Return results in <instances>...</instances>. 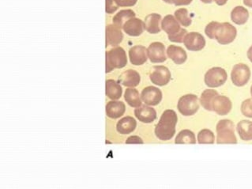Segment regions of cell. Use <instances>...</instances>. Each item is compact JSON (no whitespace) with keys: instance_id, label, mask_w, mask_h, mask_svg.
<instances>
[{"instance_id":"1","label":"cell","mask_w":252,"mask_h":189,"mask_svg":"<svg viewBox=\"0 0 252 189\" xmlns=\"http://www.w3.org/2000/svg\"><path fill=\"white\" fill-rule=\"evenodd\" d=\"M177 120L178 117L174 110H165L161 115L158 124L155 128L154 133L156 136L160 140L162 141L172 139L176 133Z\"/></svg>"},{"instance_id":"2","label":"cell","mask_w":252,"mask_h":189,"mask_svg":"<svg viewBox=\"0 0 252 189\" xmlns=\"http://www.w3.org/2000/svg\"><path fill=\"white\" fill-rule=\"evenodd\" d=\"M217 143L218 144H236L235 125L232 120H222L217 124Z\"/></svg>"},{"instance_id":"3","label":"cell","mask_w":252,"mask_h":189,"mask_svg":"<svg viewBox=\"0 0 252 189\" xmlns=\"http://www.w3.org/2000/svg\"><path fill=\"white\" fill-rule=\"evenodd\" d=\"M106 73L114 69H120L127 63L126 52L121 47H116L105 53Z\"/></svg>"},{"instance_id":"4","label":"cell","mask_w":252,"mask_h":189,"mask_svg":"<svg viewBox=\"0 0 252 189\" xmlns=\"http://www.w3.org/2000/svg\"><path fill=\"white\" fill-rule=\"evenodd\" d=\"M177 108L183 116H193L200 109V100L195 94L182 96L178 102Z\"/></svg>"},{"instance_id":"5","label":"cell","mask_w":252,"mask_h":189,"mask_svg":"<svg viewBox=\"0 0 252 189\" xmlns=\"http://www.w3.org/2000/svg\"><path fill=\"white\" fill-rule=\"evenodd\" d=\"M236 27L228 23H220L215 33V39L221 45H228L236 39Z\"/></svg>"},{"instance_id":"6","label":"cell","mask_w":252,"mask_h":189,"mask_svg":"<svg viewBox=\"0 0 252 189\" xmlns=\"http://www.w3.org/2000/svg\"><path fill=\"white\" fill-rule=\"evenodd\" d=\"M228 75L222 67H213L208 70L204 77L205 85L210 88L219 87L227 81Z\"/></svg>"},{"instance_id":"7","label":"cell","mask_w":252,"mask_h":189,"mask_svg":"<svg viewBox=\"0 0 252 189\" xmlns=\"http://www.w3.org/2000/svg\"><path fill=\"white\" fill-rule=\"evenodd\" d=\"M251 70L244 63H237L234 66L231 73V80L236 86H244L250 80Z\"/></svg>"},{"instance_id":"8","label":"cell","mask_w":252,"mask_h":189,"mask_svg":"<svg viewBox=\"0 0 252 189\" xmlns=\"http://www.w3.org/2000/svg\"><path fill=\"white\" fill-rule=\"evenodd\" d=\"M151 81L155 85L164 86L171 80V72L165 66H155L150 75Z\"/></svg>"},{"instance_id":"9","label":"cell","mask_w":252,"mask_h":189,"mask_svg":"<svg viewBox=\"0 0 252 189\" xmlns=\"http://www.w3.org/2000/svg\"><path fill=\"white\" fill-rule=\"evenodd\" d=\"M162 92L155 86H147L143 89L141 94V99L145 104L150 106H155L160 104L162 101Z\"/></svg>"},{"instance_id":"10","label":"cell","mask_w":252,"mask_h":189,"mask_svg":"<svg viewBox=\"0 0 252 189\" xmlns=\"http://www.w3.org/2000/svg\"><path fill=\"white\" fill-rule=\"evenodd\" d=\"M183 43L189 51H201L205 46V38L201 33L197 32L187 33L183 40Z\"/></svg>"},{"instance_id":"11","label":"cell","mask_w":252,"mask_h":189,"mask_svg":"<svg viewBox=\"0 0 252 189\" xmlns=\"http://www.w3.org/2000/svg\"><path fill=\"white\" fill-rule=\"evenodd\" d=\"M124 39L121 28L116 25H108L105 28L106 48L108 46L117 47Z\"/></svg>"},{"instance_id":"12","label":"cell","mask_w":252,"mask_h":189,"mask_svg":"<svg viewBox=\"0 0 252 189\" xmlns=\"http://www.w3.org/2000/svg\"><path fill=\"white\" fill-rule=\"evenodd\" d=\"M147 55L152 63H159L167 59L165 45L161 42H153L147 49Z\"/></svg>"},{"instance_id":"13","label":"cell","mask_w":252,"mask_h":189,"mask_svg":"<svg viewBox=\"0 0 252 189\" xmlns=\"http://www.w3.org/2000/svg\"><path fill=\"white\" fill-rule=\"evenodd\" d=\"M232 102L230 101L229 98L226 96L219 95V94L216 96L213 104H212L213 111L220 116H226L227 114L229 113L230 111L232 109Z\"/></svg>"},{"instance_id":"14","label":"cell","mask_w":252,"mask_h":189,"mask_svg":"<svg viewBox=\"0 0 252 189\" xmlns=\"http://www.w3.org/2000/svg\"><path fill=\"white\" fill-rule=\"evenodd\" d=\"M123 29L130 37H138L144 32L145 23L141 19L133 18L126 21Z\"/></svg>"},{"instance_id":"15","label":"cell","mask_w":252,"mask_h":189,"mask_svg":"<svg viewBox=\"0 0 252 189\" xmlns=\"http://www.w3.org/2000/svg\"><path fill=\"white\" fill-rule=\"evenodd\" d=\"M129 57L130 63H132L133 65H143L148 59L147 48L143 45L133 46L129 51Z\"/></svg>"},{"instance_id":"16","label":"cell","mask_w":252,"mask_h":189,"mask_svg":"<svg viewBox=\"0 0 252 189\" xmlns=\"http://www.w3.org/2000/svg\"><path fill=\"white\" fill-rule=\"evenodd\" d=\"M134 116L141 122L150 124L157 119V112L149 106H141L134 110Z\"/></svg>"},{"instance_id":"17","label":"cell","mask_w":252,"mask_h":189,"mask_svg":"<svg viewBox=\"0 0 252 189\" xmlns=\"http://www.w3.org/2000/svg\"><path fill=\"white\" fill-rule=\"evenodd\" d=\"M105 111L108 117L116 120L121 117L125 113L126 106L123 102L112 100V102H109L106 105Z\"/></svg>"},{"instance_id":"18","label":"cell","mask_w":252,"mask_h":189,"mask_svg":"<svg viewBox=\"0 0 252 189\" xmlns=\"http://www.w3.org/2000/svg\"><path fill=\"white\" fill-rule=\"evenodd\" d=\"M140 75L134 70H127L119 78V82L126 87H135L140 83Z\"/></svg>"},{"instance_id":"19","label":"cell","mask_w":252,"mask_h":189,"mask_svg":"<svg viewBox=\"0 0 252 189\" xmlns=\"http://www.w3.org/2000/svg\"><path fill=\"white\" fill-rule=\"evenodd\" d=\"M167 55L176 64H183L187 59V53L183 48L176 45H170L167 49Z\"/></svg>"},{"instance_id":"20","label":"cell","mask_w":252,"mask_h":189,"mask_svg":"<svg viewBox=\"0 0 252 189\" xmlns=\"http://www.w3.org/2000/svg\"><path fill=\"white\" fill-rule=\"evenodd\" d=\"M161 16L160 14H149L145 19V29L151 33V34H156L161 32Z\"/></svg>"},{"instance_id":"21","label":"cell","mask_w":252,"mask_h":189,"mask_svg":"<svg viewBox=\"0 0 252 189\" xmlns=\"http://www.w3.org/2000/svg\"><path fill=\"white\" fill-rule=\"evenodd\" d=\"M161 28L165 31L168 36H171V35L179 32L182 28L175 17L171 14H169V15H166L164 19H162Z\"/></svg>"},{"instance_id":"22","label":"cell","mask_w":252,"mask_h":189,"mask_svg":"<svg viewBox=\"0 0 252 189\" xmlns=\"http://www.w3.org/2000/svg\"><path fill=\"white\" fill-rule=\"evenodd\" d=\"M136 127L137 122L135 119L131 116H126L119 120V122L116 124V130L120 134L127 135L133 133Z\"/></svg>"},{"instance_id":"23","label":"cell","mask_w":252,"mask_h":189,"mask_svg":"<svg viewBox=\"0 0 252 189\" xmlns=\"http://www.w3.org/2000/svg\"><path fill=\"white\" fill-rule=\"evenodd\" d=\"M123 89L119 82L108 80L105 81V94L111 100H118L121 98Z\"/></svg>"},{"instance_id":"24","label":"cell","mask_w":252,"mask_h":189,"mask_svg":"<svg viewBox=\"0 0 252 189\" xmlns=\"http://www.w3.org/2000/svg\"><path fill=\"white\" fill-rule=\"evenodd\" d=\"M249 19V12L245 7L241 6H236L231 13V19L235 24H245Z\"/></svg>"},{"instance_id":"25","label":"cell","mask_w":252,"mask_h":189,"mask_svg":"<svg viewBox=\"0 0 252 189\" xmlns=\"http://www.w3.org/2000/svg\"><path fill=\"white\" fill-rule=\"evenodd\" d=\"M236 130L243 140H252V122L250 120H241L238 123Z\"/></svg>"},{"instance_id":"26","label":"cell","mask_w":252,"mask_h":189,"mask_svg":"<svg viewBox=\"0 0 252 189\" xmlns=\"http://www.w3.org/2000/svg\"><path fill=\"white\" fill-rule=\"evenodd\" d=\"M124 99L126 101V103L132 108L140 107L142 106V102H143L138 90L132 87L126 89L125 94H124Z\"/></svg>"},{"instance_id":"27","label":"cell","mask_w":252,"mask_h":189,"mask_svg":"<svg viewBox=\"0 0 252 189\" xmlns=\"http://www.w3.org/2000/svg\"><path fill=\"white\" fill-rule=\"evenodd\" d=\"M218 95V91L212 89L204 90L200 97V103L205 109L208 111H213L212 104L216 96Z\"/></svg>"},{"instance_id":"28","label":"cell","mask_w":252,"mask_h":189,"mask_svg":"<svg viewBox=\"0 0 252 189\" xmlns=\"http://www.w3.org/2000/svg\"><path fill=\"white\" fill-rule=\"evenodd\" d=\"M134 17H135V13L132 10H130V9H128V10H120V12L117 13L113 17L112 21H113V24L116 25V27L123 28L126 21L133 19Z\"/></svg>"},{"instance_id":"29","label":"cell","mask_w":252,"mask_h":189,"mask_svg":"<svg viewBox=\"0 0 252 189\" xmlns=\"http://www.w3.org/2000/svg\"><path fill=\"white\" fill-rule=\"evenodd\" d=\"M176 144H195L196 138L195 134L191 131H181L179 134L177 135L175 139Z\"/></svg>"},{"instance_id":"30","label":"cell","mask_w":252,"mask_h":189,"mask_svg":"<svg viewBox=\"0 0 252 189\" xmlns=\"http://www.w3.org/2000/svg\"><path fill=\"white\" fill-rule=\"evenodd\" d=\"M175 18L183 27H190L192 23L188 10L186 8H179L176 10Z\"/></svg>"},{"instance_id":"31","label":"cell","mask_w":252,"mask_h":189,"mask_svg":"<svg viewBox=\"0 0 252 189\" xmlns=\"http://www.w3.org/2000/svg\"><path fill=\"white\" fill-rule=\"evenodd\" d=\"M215 136L209 129H202L198 135V142L200 144H214Z\"/></svg>"},{"instance_id":"32","label":"cell","mask_w":252,"mask_h":189,"mask_svg":"<svg viewBox=\"0 0 252 189\" xmlns=\"http://www.w3.org/2000/svg\"><path fill=\"white\" fill-rule=\"evenodd\" d=\"M241 112L248 118H252V99H247L241 105Z\"/></svg>"},{"instance_id":"33","label":"cell","mask_w":252,"mask_h":189,"mask_svg":"<svg viewBox=\"0 0 252 189\" xmlns=\"http://www.w3.org/2000/svg\"><path fill=\"white\" fill-rule=\"evenodd\" d=\"M220 23L218 22H211L206 26L205 28V33L209 38L215 39V33Z\"/></svg>"},{"instance_id":"34","label":"cell","mask_w":252,"mask_h":189,"mask_svg":"<svg viewBox=\"0 0 252 189\" xmlns=\"http://www.w3.org/2000/svg\"><path fill=\"white\" fill-rule=\"evenodd\" d=\"M187 33V30H186L185 28H182L181 30L178 32V33L169 36V41L175 43L183 42V40H184V37H185Z\"/></svg>"},{"instance_id":"35","label":"cell","mask_w":252,"mask_h":189,"mask_svg":"<svg viewBox=\"0 0 252 189\" xmlns=\"http://www.w3.org/2000/svg\"><path fill=\"white\" fill-rule=\"evenodd\" d=\"M120 6L117 5L116 0H105V11L108 14H113L118 10Z\"/></svg>"},{"instance_id":"36","label":"cell","mask_w":252,"mask_h":189,"mask_svg":"<svg viewBox=\"0 0 252 189\" xmlns=\"http://www.w3.org/2000/svg\"><path fill=\"white\" fill-rule=\"evenodd\" d=\"M164 2L169 3V4H174L176 6H187L189 5L193 0H163Z\"/></svg>"},{"instance_id":"37","label":"cell","mask_w":252,"mask_h":189,"mask_svg":"<svg viewBox=\"0 0 252 189\" xmlns=\"http://www.w3.org/2000/svg\"><path fill=\"white\" fill-rule=\"evenodd\" d=\"M137 1L138 0H116V2L121 7H128L136 4Z\"/></svg>"},{"instance_id":"38","label":"cell","mask_w":252,"mask_h":189,"mask_svg":"<svg viewBox=\"0 0 252 189\" xmlns=\"http://www.w3.org/2000/svg\"><path fill=\"white\" fill-rule=\"evenodd\" d=\"M126 144H143V139L140 137L137 136V135H133L127 138L126 140Z\"/></svg>"},{"instance_id":"39","label":"cell","mask_w":252,"mask_h":189,"mask_svg":"<svg viewBox=\"0 0 252 189\" xmlns=\"http://www.w3.org/2000/svg\"><path fill=\"white\" fill-rule=\"evenodd\" d=\"M214 1L218 6H223V5L226 4L228 0H214Z\"/></svg>"},{"instance_id":"40","label":"cell","mask_w":252,"mask_h":189,"mask_svg":"<svg viewBox=\"0 0 252 189\" xmlns=\"http://www.w3.org/2000/svg\"><path fill=\"white\" fill-rule=\"evenodd\" d=\"M247 55H248V59H249V60H250V61L252 63V45L251 46L250 49H248Z\"/></svg>"},{"instance_id":"41","label":"cell","mask_w":252,"mask_h":189,"mask_svg":"<svg viewBox=\"0 0 252 189\" xmlns=\"http://www.w3.org/2000/svg\"><path fill=\"white\" fill-rule=\"evenodd\" d=\"M244 5L252 8V0H244Z\"/></svg>"},{"instance_id":"42","label":"cell","mask_w":252,"mask_h":189,"mask_svg":"<svg viewBox=\"0 0 252 189\" xmlns=\"http://www.w3.org/2000/svg\"><path fill=\"white\" fill-rule=\"evenodd\" d=\"M201 1L204 3H211L214 2V0H201Z\"/></svg>"},{"instance_id":"43","label":"cell","mask_w":252,"mask_h":189,"mask_svg":"<svg viewBox=\"0 0 252 189\" xmlns=\"http://www.w3.org/2000/svg\"><path fill=\"white\" fill-rule=\"evenodd\" d=\"M251 94H252V87H251Z\"/></svg>"}]
</instances>
